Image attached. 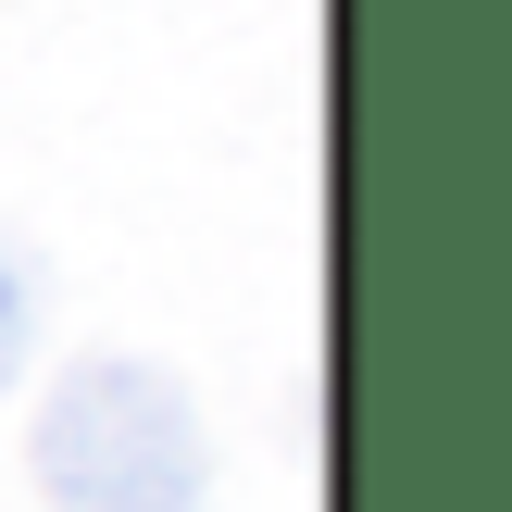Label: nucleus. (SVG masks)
Segmentation results:
<instances>
[{
    "mask_svg": "<svg viewBox=\"0 0 512 512\" xmlns=\"http://www.w3.org/2000/svg\"><path fill=\"white\" fill-rule=\"evenodd\" d=\"M25 475L50 512H200L213 500V425L138 350H88L50 375L25 425Z\"/></svg>",
    "mask_w": 512,
    "mask_h": 512,
    "instance_id": "obj_1",
    "label": "nucleus"
},
{
    "mask_svg": "<svg viewBox=\"0 0 512 512\" xmlns=\"http://www.w3.org/2000/svg\"><path fill=\"white\" fill-rule=\"evenodd\" d=\"M38 338H50V263H38V238L0 225V388L38 363Z\"/></svg>",
    "mask_w": 512,
    "mask_h": 512,
    "instance_id": "obj_2",
    "label": "nucleus"
}]
</instances>
